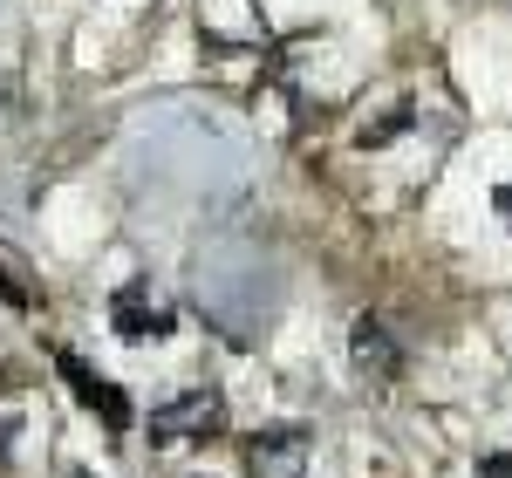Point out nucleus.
<instances>
[{"label": "nucleus", "instance_id": "4", "mask_svg": "<svg viewBox=\"0 0 512 478\" xmlns=\"http://www.w3.org/2000/svg\"><path fill=\"white\" fill-rule=\"evenodd\" d=\"M349 356H355V369H362V376H376V383H390L396 369H403V349L390 342V328H383L376 315H362V321H355Z\"/></svg>", "mask_w": 512, "mask_h": 478}, {"label": "nucleus", "instance_id": "1", "mask_svg": "<svg viewBox=\"0 0 512 478\" xmlns=\"http://www.w3.org/2000/svg\"><path fill=\"white\" fill-rule=\"evenodd\" d=\"M226 431V403L219 390H185L151 410V444H178V438H219Z\"/></svg>", "mask_w": 512, "mask_h": 478}, {"label": "nucleus", "instance_id": "5", "mask_svg": "<svg viewBox=\"0 0 512 478\" xmlns=\"http://www.w3.org/2000/svg\"><path fill=\"white\" fill-rule=\"evenodd\" d=\"M110 315H117V335H130V342H144V335H164V328H171V315H164V308H144L137 287H123Z\"/></svg>", "mask_w": 512, "mask_h": 478}, {"label": "nucleus", "instance_id": "6", "mask_svg": "<svg viewBox=\"0 0 512 478\" xmlns=\"http://www.w3.org/2000/svg\"><path fill=\"white\" fill-rule=\"evenodd\" d=\"M499 212H512V185H506V192H499Z\"/></svg>", "mask_w": 512, "mask_h": 478}, {"label": "nucleus", "instance_id": "2", "mask_svg": "<svg viewBox=\"0 0 512 478\" xmlns=\"http://www.w3.org/2000/svg\"><path fill=\"white\" fill-rule=\"evenodd\" d=\"M308 458H315V438L301 424H274L246 444V472L253 478H308Z\"/></svg>", "mask_w": 512, "mask_h": 478}, {"label": "nucleus", "instance_id": "3", "mask_svg": "<svg viewBox=\"0 0 512 478\" xmlns=\"http://www.w3.org/2000/svg\"><path fill=\"white\" fill-rule=\"evenodd\" d=\"M55 369L69 376V390H76V397L89 403V410H103V424H110V431H130V403H123V390H110L103 376H89V369H82V356L55 349Z\"/></svg>", "mask_w": 512, "mask_h": 478}]
</instances>
